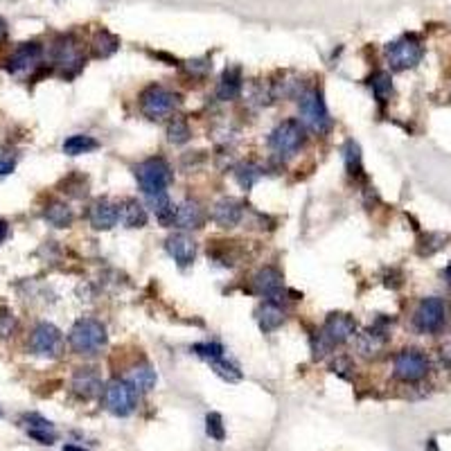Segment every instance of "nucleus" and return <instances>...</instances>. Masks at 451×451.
Masks as SVG:
<instances>
[{
  "label": "nucleus",
  "mask_w": 451,
  "mask_h": 451,
  "mask_svg": "<svg viewBox=\"0 0 451 451\" xmlns=\"http://www.w3.org/2000/svg\"><path fill=\"white\" fill-rule=\"evenodd\" d=\"M129 381L133 384V388L138 393H149L154 391L156 386V370L149 366V363H138V366H133L131 372H129Z\"/></svg>",
  "instance_id": "nucleus-26"
},
{
  "label": "nucleus",
  "mask_w": 451,
  "mask_h": 451,
  "mask_svg": "<svg viewBox=\"0 0 451 451\" xmlns=\"http://www.w3.org/2000/svg\"><path fill=\"white\" fill-rule=\"evenodd\" d=\"M43 48L39 43H23L20 48L14 50V55L7 59V70L16 74V77H25L32 70L41 66Z\"/></svg>",
  "instance_id": "nucleus-12"
},
{
  "label": "nucleus",
  "mask_w": 451,
  "mask_h": 451,
  "mask_svg": "<svg viewBox=\"0 0 451 451\" xmlns=\"http://www.w3.org/2000/svg\"><path fill=\"white\" fill-rule=\"evenodd\" d=\"M206 433H208L212 440H217V443H221V440L226 438L223 420H221L219 413H208V417H206Z\"/></svg>",
  "instance_id": "nucleus-37"
},
{
  "label": "nucleus",
  "mask_w": 451,
  "mask_h": 451,
  "mask_svg": "<svg viewBox=\"0 0 451 451\" xmlns=\"http://www.w3.org/2000/svg\"><path fill=\"white\" fill-rule=\"evenodd\" d=\"M429 370H431V363H429V357L422 350L415 348H406L395 357L393 361V374L395 379H400L404 384H417L422 381Z\"/></svg>",
  "instance_id": "nucleus-5"
},
{
  "label": "nucleus",
  "mask_w": 451,
  "mask_h": 451,
  "mask_svg": "<svg viewBox=\"0 0 451 451\" xmlns=\"http://www.w3.org/2000/svg\"><path fill=\"white\" fill-rule=\"evenodd\" d=\"M370 86H372V93H374V100L379 104H386L388 98L393 95V79L388 72H374L370 77Z\"/></svg>",
  "instance_id": "nucleus-31"
},
{
  "label": "nucleus",
  "mask_w": 451,
  "mask_h": 451,
  "mask_svg": "<svg viewBox=\"0 0 451 451\" xmlns=\"http://www.w3.org/2000/svg\"><path fill=\"white\" fill-rule=\"evenodd\" d=\"M72 391L79 395L81 400H93V397L102 395V377L95 368H79L72 374Z\"/></svg>",
  "instance_id": "nucleus-18"
},
{
  "label": "nucleus",
  "mask_w": 451,
  "mask_h": 451,
  "mask_svg": "<svg viewBox=\"0 0 451 451\" xmlns=\"http://www.w3.org/2000/svg\"><path fill=\"white\" fill-rule=\"evenodd\" d=\"M343 160H346V169L350 176H363V158H361V147L354 143V140H348L346 147H343Z\"/></svg>",
  "instance_id": "nucleus-30"
},
{
  "label": "nucleus",
  "mask_w": 451,
  "mask_h": 451,
  "mask_svg": "<svg viewBox=\"0 0 451 451\" xmlns=\"http://www.w3.org/2000/svg\"><path fill=\"white\" fill-rule=\"evenodd\" d=\"M136 178L145 195L152 197V195H158V192H165L171 185L174 171H171V165L163 156H152L136 167Z\"/></svg>",
  "instance_id": "nucleus-3"
},
{
  "label": "nucleus",
  "mask_w": 451,
  "mask_h": 451,
  "mask_svg": "<svg viewBox=\"0 0 451 451\" xmlns=\"http://www.w3.org/2000/svg\"><path fill=\"white\" fill-rule=\"evenodd\" d=\"M7 37V23H5V18H0V41H5Z\"/></svg>",
  "instance_id": "nucleus-43"
},
{
  "label": "nucleus",
  "mask_w": 451,
  "mask_h": 451,
  "mask_svg": "<svg viewBox=\"0 0 451 451\" xmlns=\"http://www.w3.org/2000/svg\"><path fill=\"white\" fill-rule=\"evenodd\" d=\"M52 59H55V63L61 68L63 77H68V79L74 77V74L84 68V55L70 34L57 39L55 48H52Z\"/></svg>",
  "instance_id": "nucleus-11"
},
{
  "label": "nucleus",
  "mask_w": 451,
  "mask_h": 451,
  "mask_svg": "<svg viewBox=\"0 0 451 451\" xmlns=\"http://www.w3.org/2000/svg\"><path fill=\"white\" fill-rule=\"evenodd\" d=\"M242 70L237 66H230L226 68L223 74H221V81L217 86V98L223 100V102H230V100H237L240 93H242Z\"/></svg>",
  "instance_id": "nucleus-23"
},
{
  "label": "nucleus",
  "mask_w": 451,
  "mask_h": 451,
  "mask_svg": "<svg viewBox=\"0 0 451 451\" xmlns=\"http://www.w3.org/2000/svg\"><path fill=\"white\" fill-rule=\"evenodd\" d=\"M95 149H100V143L95 140L93 136H86V133H74V136L66 138V143H63V154H68V156L91 154Z\"/></svg>",
  "instance_id": "nucleus-28"
},
{
  "label": "nucleus",
  "mask_w": 451,
  "mask_h": 451,
  "mask_svg": "<svg viewBox=\"0 0 451 451\" xmlns=\"http://www.w3.org/2000/svg\"><path fill=\"white\" fill-rule=\"evenodd\" d=\"M104 404L113 415L126 417L131 415L138 406V391L129 379H113L104 388Z\"/></svg>",
  "instance_id": "nucleus-8"
},
{
  "label": "nucleus",
  "mask_w": 451,
  "mask_h": 451,
  "mask_svg": "<svg viewBox=\"0 0 451 451\" xmlns=\"http://www.w3.org/2000/svg\"><path fill=\"white\" fill-rule=\"evenodd\" d=\"M149 206H152L156 219L160 221V226H171L174 223V214H176V208L171 199L167 197V192H158V195H152L149 197Z\"/></svg>",
  "instance_id": "nucleus-27"
},
{
  "label": "nucleus",
  "mask_w": 451,
  "mask_h": 451,
  "mask_svg": "<svg viewBox=\"0 0 451 451\" xmlns=\"http://www.w3.org/2000/svg\"><path fill=\"white\" fill-rule=\"evenodd\" d=\"M303 145H305V124L296 120V117H289V120L280 122L271 131V136H268L271 152L285 158L294 156Z\"/></svg>",
  "instance_id": "nucleus-4"
},
{
  "label": "nucleus",
  "mask_w": 451,
  "mask_h": 451,
  "mask_svg": "<svg viewBox=\"0 0 451 451\" xmlns=\"http://www.w3.org/2000/svg\"><path fill=\"white\" fill-rule=\"evenodd\" d=\"M20 424L25 426L27 436L34 440L39 445H55L57 443V429L50 420H46L43 415L39 413H25L20 417Z\"/></svg>",
  "instance_id": "nucleus-14"
},
{
  "label": "nucleus",
  "mask_w": 451,
  "mask_h": 451,
  "mask_svg": "<svg viewBox=\"0 0 451 451\" xmlns=\"http://www.w3.org/2000/svg\"><path fill=\"white\" fill-rule=\"evenodd\" d=\"M43 219H46L50 226H55V228H68L74 221V212L68 203L63 201H52L50 206H46L43 210Z\"/></svg>",
  "instance_id": "nucleus-25"
},
{
  "label": "nucleus",
  "mask_w": 451,
  "mask_h": 451,
  "mask_svg": "<svg viewBox=\"0 0 451 451\" xmlns=\"http://www.w3.org/2000/svg\"><path fill=\"white\" fill-rule=\"evenodd\" d=\"M192 350H195V354H199V357H203L206 361L223 357V346H221V343H197Z\"/></svg>",
  "instance_id": "nucleus-38"
},
{
  "label": "nucleus",
  "mask_w": 451,
  "mask_h": 451,
  "mask_svg": "<svg viewBox=\"0 0 451 451\" xmlns=\"http://www.w3.org/2000/svg\"><path fill=\"white\" fill-rule=\"evenodd\" d=\"M14 167H16V158H14V156L0 154V176H7V174H12Z\"/></svg>",
  "instance_id": "nucleus-41"
},
{
  "label": "nucleus",
  "mask_w": 451,
  "mask_h": 451,
  "mask_svg": "<svg viewBox=\"0 0 451 451\" xmlns=\"http://www.w3.org/2000/svg\"><path fill=\"white\" fill-rule=\"evenodd\" d=\"M167 253L174 257V262L181 268H185L195 262L197 257V242L185 233H176L167 240Z\"/></svg>",
  "instance_id": "nucleus-20"
},
{
  "label": "nucleus",
  "mask_w": 451,
  "mask_h": 451,
  "mask_svg": "<svg viewBox=\"0 0 451 451\" xmlns=\"http://www.w3.org/2000/svg\"><path fill=\"white\" fill-rule=\"evenodd\" d=\"M447 323V307L445 300L438 296L424 298L415 309L413 325L422 332V334H438Z\"/></svg>",
  "instance_id": "nucleus-9"
},
{
  "label": "nucleus",
  "mask_w": 451,
  "mask_h": 451,
  "mask_svg": "<svg viewBox=\"0 0 451 451\" xmlns=\"http://www.w3.org/2000/svg\"><path fill=\"white\" fill-rule=\"evenodd\" d=\"M203 223H206V210H203V206L195 199H185L176 208L174 223L171 226L183 228V230H199V228H203Z\"/></svg>",
  "instance_id": "nucleus-16"
},
{
  "label": "nucleus",
  "mask_w": 451,
  "mask_h": 451,
  "mask_svg": "<svg viewBox=\"0 0 451 451\" xmlns=\"http://www.w3.org/2000/svg\"><path fill=\"white\" fill-rule=\"evenodd\" d=\"M16 325H18V320L14 316V311L7 307H0V339L12 336L16 332Z\"/></svg>",
  "instance_id": "nucleus-36"
},
{
  "label": "nucleus",
  "mask_w": 451,
  "mask_h": 451,
  "mask_svg": "<svg viewBox=\"0 0 451 451\" xmlns=\"http://www.w3.org/2000/svg\"><path fill=\"white\" fill-rule=\"evenodd\" d=\"M190 138H192V129L183 117H174V120L167 124V140L171 145H185Z\"/></svg>",
  "instance_id": "nucleus-33"
},
{
  "label": "nucleus",
  "mask_w": 451,
  "mask_h": 451,
  "mask_svg": "<svg viewBox=\"0 0 451 451\" xmlns=\"http://www.w3.org/2000/svg\"><path fill=\"white\" fill-rule=\"evenodd\" d=\"M447 242V235H440V233H429L420 240V253L422 255H431L436 251H440Z\"/></svg>",
  "instance_id": "nucleus-35"
},
{
  "label": "nucleus",
  "mask_w": 451,
  "mask_h": 451,
  "mask_svg": "<svg viewBox=\"0 0 451 451\" xmlns=\"http://www.w3.org/2000/svg\"><path fill=\"white\" fill-rule=\"evenodd\" d=\"M445 280H447V282L451 285V264H449V266L445 268Z\"/></svg>",
  "instance_id": "nucleus-45"
},
{
  "label": "nucleus",
  "mask_w": 451,
  "mask_h": 451,
  "mask_svg": "<svg viewBox=\"0 0 451 451\" xmlns=\"http://www.w3.org/2000/svg\"><path fill=\"white\" fill-rule=\"evenodd\" d=\"M357 320H354L350 314H329L323 323V334L327 336V341L332 346H343L350 339L357 336Z\"/></svg>",
  "instance_id": "nucleus-13"
},
{
  "label": "nucleus",
  "mask_w": 451,
  "mask_h": 451,
  "mask_svg": "<svg viewBox=\"0 0 451 451\" xmlns=\"http://www.w3.org/2000/svg\"><path fill=\"white\" fill-rule=\"evenodd\" d=\"M386 343H388V334L381 325H372L370 329L357 334V352L366 359H374L384 352Z\"/></svg>",
  "instance_id": "nucleus-17"
},
{
  "label": "nucleus",
  "mask_w": 451,
  "mask_h": 451,
  "mask_svg": "<svg viewBox=\"0 0 451 451\" xmlns=\"http://www.w3.org/2000/svg\"><path fill=\"white\" fill-rule=\"evenodd\" d=\"M176 104H178V95H174L158 84L147 86L140 95V111L147 120H163V117L174 113Z\"/></svg>",
  "instance_id": "nucleus-7"
},
{
  "label": "nucleus",
  "mask_w": 451,
  "mask_h": 451,
  "mask_svg": "<svg viewBox=\"0 0 451 451\" xmlns=\"http://www.w3.org/2000/svg\"><path fill=\"white\" fill-rule=\"evenodd\" d=\"M120 219V214H117V206L109 199H100L95 201L91 210H89V221L95 230H111L113 226Z\"/></svg>",
  "instance_id": "nucleus-21"
},
{
  "label": "nucleus",
  "mask_w": 451,
  "mask_h": 451,
  "mask_svg": "<svg viewBox=\"0 0 451 451\" xmlns=\"http://www.w3.org/2000/svg\"><path fill=\"white\" fill-rule=\"evenodd\" d=\"M262 167L255 165V163H242L237 169H235V178H237V183L244 188V190H251L257 181L262 178Z\"/></svg>",
  "instance_id": "nucleus-32"
},
{
  "label": "nucleus",
  "mask_w": 451,
  "mask_h": 451,
  "mask_svg": "<svg viewBox=\"0 0 451 451\" xmlns=\"http://www.w3.org/2000/svg\"><path fill=\"white\" fill-rule=\"evenodd\" d=\"M422 55H424V48L415 34H404L386 46V57H388V63L393 70L415 68L417 63H420Z\"/></svg>",
  "instance_id": "nucleus-6"
},
{
  "label": "nucleus",
  "mask_w": 451,
  "mask_h": 451,
  "mask_svg": "<svg viewBox=\"0 0 451 451\" xmlns=\"http://www.w3.org/2000/svg\"><path fill=\"white\" fill-rule=\"evenodd\" d=\"M332 370L341 377H350V370H354V366L348 357H336V361H332Z\"/></svg>",
  "instance_id": "nucleus-40"
},
{
  "label": "nucleus",
  "mask_w": 451,
  "mask_h": 451,
  "mask_svg": "<svg viewBox=\"0 0 451 451\" xmlns=\"http://www.w3.org/2000/svg\"><path fill=\"white\" fill-rule=\"evenodd\" d=\"M210 217L214 223L221 226V228H235V226H237L244 217V208L237 199L226 197V199H219L217 203H214Z\"/></svg>",
  "instance_id": "nucleus-19"
},
{
  "label": "nucleus",
  "mask_w": 451,
  "mask_h": 451,
  "mask_svg": "<svg viewBox=\"0 0 451 451\" xmlns=\"http://www.w3.org/2000/svg\"><path fill=\"white\" fill-rule=\"evenodd\" d=\"M30 350L43 359H55L63 350V336L57 325L39 323L30 336Z\"/></svg>",
  "instance_id": "nucleus-10"
},
{
  "label": "nucleus",
  "mask_w": 451,
  "mask_h": 451,
  "mask_svg": "<svg viewBox=\"0 0 451 451\" xmlns=\"http://www.w3.org/2000/svg\"><path fill=\"white\" fill-rule=\"evenodd\" d=\"M210 363V368L219 374L221 379H226V381H240L242 379V370H240V366H235L233 361H228L226 357H219V359H212V361H208Z\"/></svg>",
  "instance_id": "nucleus-34"
},
{
  "label": "nucleus",
  "mask_w": 451,
  "mask_h": 451,
  "mask_svg": "<svg viewBox=\"0 0 451 451\" xmlns=\"http://www.w3.org/2000/svg\"><path fill=\"white\" fill-rule=\"evenodd\" d=\"M185 68H188V72L192 74V77H206L212 66H210L208 59H192V61L185 63Z\"/></svg>",
  "instance_id": "nucleus-39"
},
{
  "label": "nucleus",
  "mask_w": 451,
  "mask_h": 451,
  "mask_svg": "<svg viewBox=\"0 0 451 451\" xmlns=\"http://www.w3.org/2000/svg\"><path fill=\"white\" fill-rule=\"evenodd\" d=\"M7 233H9V226H7V221H3L0 219V244L5 242V237H7Z\"/></svg>",
  "instance_id": "nucleus-42"
},
{
  "label": "nucleus",
  "mask_w": 451,
  "mask_h": 451,
  "mask_svg": "<svg viewBox=\"0 0 451 451\" xmlns=\"http://www.w3.org/2000/svg\"><path fill=\"white\" fill-rule=\"evenodd\" d=\"M253 287L257 294L266 296L268 300H277V296H280L285 289V277L280 273V268H275V266L260 268L253 277Z\"/></svg>",
  "instance_id": "nucleus-15"
},
{
  "label": "nucleus",
  "mask_w": 451,
  "mask_h": 451,
  "mask_svg": "<svg viewBox=\"0 0 451 451\" xmlns=\"http://www.w3.org/2000/svg\"><path fill=\"white\" fill-rule=\"evenodd\" d=\"M106 341H109V334H106V327L100 323L98 318H79L77 323L70 327L68 334V343L70 348L84 354V357H93L106 348Z\"/></svg>",
  "instance_id": "nucleus-2"
},
{
  "label": "nucleus",
  "mask_w": 451,
  "mask_h": 451,
  "mask_svg": "<svg viewBox=\"0 0 451 451\" xmlns=\"http://www.w3.org/2000/svg\"><path fill=\"white\" fill-rule=\"evenodd\" d=\"M0 415H3V409H0Z\"/></svg>",
  "instance_id": "nucleus-46"
},
{
  "label": "nucleus",
  "mask_w": 451,
  "mask_h": 451,
  "mask_svg": "<svg viewBox=\"0 0 451 451\" xmlns=\"http://www.w3.org/2000/svg\"><path fill=\"white\" fill-rule=\"evenodd\" d=\"M117 48H120V39L111 34L109 30H100L93 39V52H95V57H100V59L115 55Z\"/></svg>",
  "instance_id": "nucleus-29"
},
{
  "label": "nucleus",
  "mask_w": 451,
  "mask_h": 451,
  "mask_svg": "<svg viewBox=\"0 0 451 451\" xmlns=\"http://www.w3.org/2000/svg\"><path fill=\"white\" fill-rule=\"evenodd\" d=\"M298 111H300V122L305 124V129L314 131L318 136H325L332 131L334 120L325 106L323 93L318 89H305L298 95Z\"/></svg>",
  "instance_id": "nucleus-1"
},
{
  "label": "nucleus",
  "mask_w": 451,
  "mask_h": 451,
  "mask_svg": "<svg viewBox=\"0 0 451 451\" xmlns=\"http://www.w3.org/2000/svg\"><path fill=\"white\" fill-rule=\"evenodd\" d=\"M61 451H86L84 447H77V445H66Z\"/></svg>",
  "instance_id": "nucleus-44"
},
{
  "label": "nucleus",
  "mask_w": 451,
  "mask_h": 451,
  "mask_svg": "<svg viewBox=\"0 0 451 451\" xmlns=\"http://www.w3.org/2000/svg\"><path fill=\"white\" fill-rule=\"evenodd\" d=\"M117 214L124 228H145L147 226V208L138 199H124L117 206Z\"/></svg>",
  "instance_id": "nucleus-22"
},
{
  "label": "nucleus",
  "mask_w": 451,
  "mask_h": 451,
  "mask_svg": "<svg viewBox=\"0 0 451 451\" xmlns=\"http://www.w3.org/2000/svg\"><path fill=\"white\" fill-rule=\"evenodd\" d=\"M257 323L262 332H275L285 323V309L275 303V300H266L264 305L257 309Z\"/></svg>",
  "instance_id": "nucleus-24"
}]
</instances>
